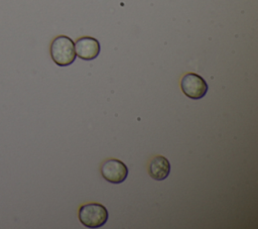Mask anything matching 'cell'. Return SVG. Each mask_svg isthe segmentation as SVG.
Returning <instances> with one entry per match:
<instances>
[{
	"instance_id": "cell-1",
	"label": "cell",
	"mask_w": 258,
	"mask_h": 229,
	"mask_svg": "<svg viewBox=\"0 0 258 229\" xmlns=\"http://www.w3.org/2000/svg\"><path fill=\"white\" fill-rule=\"evenodd\" d=\"M52 61L59 67L72 65L76 58L75 42L67 35H58L53 38L49 47Z\"/></svg>"
},
{
	"instance_id": "cell-2",
	"label": "cell",
	"mask_w": 258,
	"mask_h": 229,
	"mask_svg": "<svg viewBox=\"0 0 258 229\" xmlns=\"http://www.w3.org/2000/svg\"><path fill=\"white\" fill-rule=\"evenodd\" d=\"M107 208L99 203H89L80 207L79 220L88 228H99L108 221Z\"/></svg>"
},
{
	"instance_id": "cell-3",
	"label": "cell",
	"mask_w": 258,
	"mask_h": 229,
	"mask_svg": "<svg viewBox=\"0 0 258 229\" xmlns=\"http://www.w3.org/2000/svg\"><path fill=\"white\" fill-rule=\"evenodd\" d=\"M180 88L186 97L199 100L207 94L209 86L202 76L195 73H187L180 80Z\"/></svg>"
},
{
	"instance_id": "cell-4",
	"label": "cell",
	"mask_w": 258,
	"mask_h": 229,
	"mask_svg": "<svg viewBox=\"0 0 258 229\" xmlns=\"http://www.w3.org/2000/svg\"><path fill=\"white\" fill-rule=\"evenodd\" d=\"M102 177L111 184H121L128 176L127 165L116 158H109L101 165Z\"/></svg>"
},
{
	"instance_id": "cell-5",
	"label": "cell",
	"mask_w": 258,
	"mask_h": 229,
	"mask_svg": "<svg viewBox=\"0 0 258 229\" xmlns=\"http://www.w3.org/2000/svg\"><path fill=\"white\" fill-rule=\"evenodd\" d=\"M75 50L77 56L84 61H92L96 59L101 50L100 42L94 37L83 36L75 43Z\"/></svg>"
},
{
	"instance_id": "cell-6",
	"label": "cell",
	"mask_w": 258,
	"mask_h": 229,
	"mask_svg": "<svg viewBox=\"0 0 258 229\" xmlns=\"http://www.w3.org/2000/svg\"><path fill=\"white\" fill-rule=\"evenodd\" d=\"M148 173L149 176L156 181L166 179L170 173L169 160L162 155L154 156L148 164Z\"/></svg>"
}]
</instances>
